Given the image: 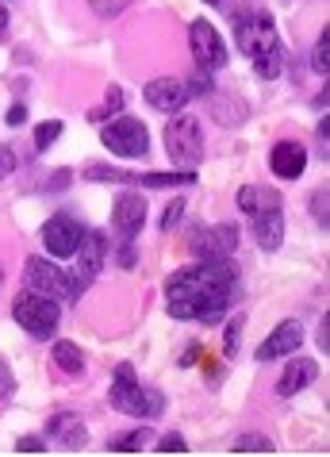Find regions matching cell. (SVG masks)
Masks as SVG:
<instances>
[{"label":"cell","mask_w":330,"mask_h":457,"mask_svg":"<svg viewBox=\"0 0 330 457\" xmlns=\"http://www.w3.org/2000/svg\"><path fill=\"white\" fill-rule=\"evenodd\" d=\"M188 50H193L196 66L204 73L223 70L227 62H231V50H227V43L219 39V31H215L208 20H196L193 28H188Z\"/></svg>","instance_id":"cell-8"},{"label":"cell","mask_w":330,"mask_h":457,"mask_svg":"<svg viewBox=\"0 0 330 457\" xmlns=\"http://www.w3.org/2000/svg\"><path fill=\"white\" fill-rule=\"evenodd\" d=\"M181 215H185V200H173V204L165 208V215H161V231H173V227L181 223Z\"/></svg>","instance_id":"cell-31"},{"label":"cell","mask_w":330,"mask_h":457,"mask_svg":"<svg viewBox=\"0 0 330 457\" xmlns=\"http://www.w3.org/2000/svg\"><path fill=\"white\" fill-rule=\"evenodd\" d=\"M143 223H146V200L143 193H123L116 200V208H111V227L131 243V238L143 231Z\"/></svg>","instance_id":"cell-13"},{"label":"cell","mask_w":330,"mask_h":457,"mask_svg":"<svg viewBox=\"0 0 330 457\" xmlns=\"http://www.w3.org/2000/svg\"><path fill=\"white\" fill-rule=\"evenodd\" d=\"M28 285L35 288V292H43V296H50V300H73L78 292H73V285H70V277L58 270V265H50L46 258H28Z\"/></svg>","instance_id":"cell-9"},{"label":"cell","mask_w":330,"mask_h":457,"mask_svg":"<svg viewBox=\"0 0 330 457\" xmlns=\"http://www.w3.org/2000/svg\"><path fill=\"white\" fill-rule=\"evenodd\" d=\"M12 392H16V377H12V370L0 361V403H8Z\"/></svg>","instance_id":"cell-32"},{"label":"cell","mask_w":330,"mask_h":457,"mask_svg":"<svg viewBox=\"0 0 330 457\" xmlns=\"http://www.w3.org/2000/svg\"><path fill=\"white\" fill-rule=\"evenodd\" d=\"M319 346L330 353V315H326V320L319 323Z\"/></svg>","instance_id":"cell-38"},{"label":"cell","mask_w":330,"mask_h":457,"mask_svg":"<svg viewBox=\"0 0 330 457\" xmlns=\"http://www.w3.org/2000/svg\"><path fill=\"white\" fill-rule=\"evenodd\" d=\"M235 453H273V442L265 435H243L235 438Z\"/></svg>","instance_id":"cell-26"},{"label":"cell","mask_w":330,"mask_h":457,"mask_svg":"<svg viewBox=\"0 0 330 457\" xmlns=\"http://www.w3.org/2000/svg\"><path fill=\"white\" fill-rule=\"evenodd\" d=\"M158 453H188V446L181 435H165V438H158Z\"/></svg>","instance_id":"cell-33"},{"label":"cell","mask_w":330,"mask_h":457,"mask_svg":"<svg viewBox=\"0 0 330 457\" xmlns=\"http://www.w3.org/2000/svg\"><path fill=\"white\" fill-rule=\"evenodd\" d=\"M108 400H111V408H116V411L135 415V419H158L165 411V396H161L158 388L143 385L127 361L116 370V380H111Z\"/></svg>","instance_id":"cell-3"},{"label":"cell","mask_w":330,"mask_h":457,"mask_svg":"<svg viewBox=\"0 0 330 457\" xmlns=\"http://www.w3.org/2000/svg\"><path fill=\"white\" fill-rule=\"evenodd\" d=\"M135 185H146V188L196 185V173H193V166H185V170H177V173H135Z\"/></svg>","instance_id":"cell-21"},{"label":"cell","mask_w":330,"mask_h":457,"mask_svg":"<svg viewBox=\"0 0 330 457\" xmlns=\"http://www.w3.org/2000/svg\"><path fill=\"white\" fill-rule=\"evenodd\" d=\"M81 235H85V227L73 215H54L43 227V243L50 250V258H73V250L81 246Z\"/></svg>","instance_id":"cell-11"},{"label":"cell","mask_w":330,"mask_h":457,"mask_svg":"<svg viewBox=\"0 0 330 457\" xmlns=\"http://www.w3.org/2000/svg\"><path fill=\"white\" fill-rule=\"evenodd\" d=\"M143 96L154 112H181L193 93H188V81L181 78H154V81H146Z\"/></svg>","instance_id":"cell-12"},{"label":"cell","mask_w":330,"mask_h":457,"mask_svg":"<svg viewBox=\"0 0 330 457\" xmlns=\"http://www.w3.org/2000/svg\"><path fill=\"white\" fill-rule=\"evenodd\" d=\"M188 246H193V253H200V258H231V253L238 250V227H196L193 238H188Z\"/></svg>","instance_id":"cell-10"},{"label":"cell","mask_w":330,"mask_h":457,"mask_svg":"<svg viewBox=\"0 0 330 457\" xmlns=\"http://www.w3.org/2000/svg\"><path fill=\"white\" fill-rule=\"evenodd\" d=\"M100 138H104V146L111 150V154H120V158H146V150H150L146 127H143V120H135V116L111 120Z\"/></svg>","instance_id":"cell-7"},{"label":"cell","mask_w":330,"mask_h":457,"mask_svg":"<svg viewBox=\"0 0 330 457\" xmlns=\"http://www.w3.org/2000/svg\"><path fill=\"white\" fill-rule=\"evenodd\" d=\"M12 173H16V154H12L8 146H0V181L12 177Z\"/></svg>","instance_id":"cell-34"},{"label":"cell","mask_w":330,"mask_h":457,"mask_svg":"<svg viewBox=\"0 0 330 457\" xmlns=\"http://www.w3.org/2000/svg\"><path fill=\"white\" fill-rule=\"evenodd\" d=\"M23 120H28V108H23V104H16V108L8 112V127H20Z\"/></svg>","instance_id":"cell-37"},{"label":"cell","mask_w":330,"mask_h":457,"mask_svg":"<svg viewBox=\"0 0 330 457\" xmlns=\"http://www.w3.org/2000/svg\"><path fill=\"white\" fill-rule=\"evenodd\" d=\"M12 315H16V323L28 331L31 338H50L58 331V320H62V308L58 300L43 296V292H23V296L12 300Z\"/></svg>","instance_id":"cell-4"},{"label":"cell","mask_w":330,"mask_h":457,"mask_svg":"<svg viewBox=\"0 0 330 457\" xmlns=\"http://www.w3.org/2000/svg\"><path fill=\"white\" fill-rule=\"evenodd\" d=\"M165 150L177 166H196L204 158V131H200L196 116H177L165 127Z\"/></svg>","instance_id":"cell-5"},{"label":"cell","mask_w":330,"mask_h":457,"mask_svg":"<svg viewBox=\"0 0 330 457\" xmlns=\"http://www.w3.org/2000/svg\"><path fill=\"white\" fill-rule=\"evenodd\" d=\"M269 170L281 177V181H296V177H303V170H308V150H303V143H296V138L276 143L273 154H269Z\"/></svg>","instance_id":"cell-14"},{"label":"cell","mask_w":330,"mask_h":457,"mask_svg":"<svg viewBox=\"0 0 330 457\" xmlns=\"http://www.w3.org/2000/svg\"><path fill=\"white\" fill-rule=\"evenodd\" d=\"M243 327H246V315H235V320L227 323V338H223L227 358H235V353H238V342H243Z\"/></svg>","instance_id":"cell-27"},{"label":"cell","mask_w":330,"mask_h":457,"mask_svg":"<svg viewBox=\"0 0 330 457\" xmlns=\"http://www.w3.org/2000/svg\"><path fill=\"white\" fill-rule=\"evenodd\" d=\"M315 377H319V365H315L311 358H292L288 370H285V377H281V385H276V392H281V396L288 400V396H296V392L308 388Z\"/></svg>","instance_id":"cell-17"},{"label":"cell","mask_w":330,"mask_h":457,"mask_svg":"<svg viewBox=\"0 0 330 457\" xmlns=\"http://www.w3.org/2000/svg\"><path fill=\"white\" fill-rule=\"evenodd\" d=\"M211 120L223 127H238L246 120V104L238 96H211Z\"/></svg>","instance_id":"cell-20"},{"label":"cell","mask_w":330,"mask_h":457,"mask_svg":"<svg viewBox=\"0 0 330 457\" xmlns=\"http://www.w3.org/2000/svg\"><path fill=\"white\" fill-rule=\"evenodd\" d=\"M235 43L250 58L261 81H276L285 70V43L265 12H238L235 16Z\"/></svg>","instance_id":"cell-2"},{"label":"cell","mask_w":330,"mask_h":457,"mask_svg":"<svg viewBox=\"0 0 330 457\" xmlns=\"http://www.w3.org/2000/svg\"><path fill=\"white\" fill-rule=\"evenodd\" d=\"M62 138V120H46L35 127V150H46V146H54Z\"/></svg>","instance_id":"cell-25"},{"label":"cell","mask_w":330,"mask_h":457,"mask_svg":"<svg viewBox=\"0 0 330 457\" xmlns=\"http://www.w3.org/2000/svg\"><path fill=\"white\" fill-rule=\"evenodd\" d=\"M303 346V327L296 320H285L276 331L261 342V350H258V358L261 361H273V358H288V353H296Z\"/></svg>","instance_id":"cell-15"},{"label":"cell","mask_w":330,"mask_h":457,"mask_svg":"<svg viewBox=\"0 0 330 457\" xmlns=\"http://www.w3.org/2000/svg\"><path fill=\"white\" fill-rule=\"evenodd\" d=\"M16 450H20V453H43L46 446H43V438L28 435V438H20V442H16Z\"/></svg>","instance_id":"cell-35"},{"label":"cell","mask_w":330,"mask_h":457,"mask_svg":"<svg viewBox=\"0 0 330 457\" xmlns=\"http://www.w3.org/2000/svg\"><path fill=\"white\" fill-rule=\"evenodd\" d=\"M131 4H135V0H88V8H93L100 20L120 16V12H123V8H131Z\"/></svg>","instance_id":"cell-28"},{"label":"cell","mask_w":330,"mask_h":457,"mask_svg":"<svg viewBox=\"0 0 330 457\" xmlns=\"http://www.w3.org/2000/svg\"><path fill=\"white\" fill-rule=\"evenodd\" d=\"M204 4H223V0H204Z\"/></svg>","instance_id":"cell-41"},{"label":"cell","mask_w":330,"mask_h":457,"mask_svg":"<svg viewBox=\"0 0 330 457\" xmlns=\"http://www.w3.org/2000/svg\"><path fill=\"white\" fill-rule=\"evenodd\" d=\"M311 215H315V220H319L323 227H330V193H326V188H319V193L311 196Z\"/></svg>","instance_id":"cell-30"},{"label":"cell","mask_w":330,"mask_h":457,"mask_svg":"<svg viewBox=\"0 0 330 457\" xmlns=\"http://www.w3.org/2000/svg\"><path fill=\"white\" fill-rule=\"evenodd\" d=\"M253 235H258L261 250H276V246H281L285 243V215H281V208L253 215Z\"/></svg>","instance_id":"cell-18"},{"label":"cell","mask_w":330,"mask_h":457,"mask_svg":"<svg viewBox=\"0 0 330 457\" xmlns=\"http://www.w3.org/2000/svg\"><path fill=\"white\" fill-rule=\"evenodd\" d=\"M238 208H243L246 215H261V212H273V208H281V196H276L273 188L246 185V188H238Z\"/></svg>","instance_id":"cell-19"},{"label":"cell","mask_w":330,"mask_h":457,"mask_svg":"<svg viewBox=\"0 0 330 457\" xmlns=\"http://www.w3.org/2000/svg\"><path fill=\"white\" fill-rule=\"evenodd\" d=\"M235 288V265L231 258H200L196 265L173 273L165 281V308L173 320H200L215 323L231 303Z\"/></svg>","instance_id":"cell-1"},{"label":"cell","mask_w":330,"mask_h":457,"mask_svg":"<svg viewBox=\"0 0 330 457\" xmlns=\"http://www.w3.org/2000/svg\"><path fill=\"white\" fill-rule=\"evenodd\" d=\"M54 365L62 373L78 377V373H85V353L73 346V342H54Z\"/></svg>","instance_id":"cell-22"},{"label":"cell","mask_w":330,"mask_h":457,"mask_svg":"<svg viewBox=\"0 0 330 457\" xmlns=\"http://www.w3.org/2000/svg\"><path fill=\"white\" fill-rule=\"evenodd\" d=\"M46 435L50 442H58L62 450H81L85 442H88V430L78 415H70V411H62V415H50L46 419Z\"/></svg>","instance_id":"cell-16"},{"label":"cell","mask_w":330,"mask_h":457,"mask_svg":"<svg viewBox=\"0 0 330 457\" xmlns=\"http://www.w3.org/2000/svg\"><path fill=\"white\" fill-rule=\"evenodd\" d=\"M4 31H8V12H4V4H0V39H4Z\"/></svg>","instance_id":"cell-40"},{"label":"cell","mask_w":330,"mask_h":457,"mask_svg":"<svg viewBox=\"0 0 330 457\" xmlns=\"http://www.w3.org/2000/svg\"><path fill=\"white\" fill-rule=\"evenodd\" d=\"M108 253H111L108 235H100V231H85V235H81V246L73 250L78 265H73V277H70V285H73V292H78V296L96 281V273L104 270Z\"/></svg>","instance_id":"cell-6"},{"label":"cell","mask_w":330,"mask_h":457,"mask_svg":"<svg viewBox=\"0 0 330 457\" xmlns=\"http://www.w3.org/2000/svg\"><path fill=\"white\" fill-rule=\"evenodd\" d=\"M120 104H123V93H120V88H108V104L104 108H93V112H88V120H93V123L108 120L111 112H120Z\"/></svg>","instance_id":"cell-29"},{"label":"cell","mask_w":330,"mask_h":457,"mask_svg":"<svg viewBox=\"0 0 330 457\" xmlns=\"http://www.w3.org/2000/svg\"><path fill=\"white\" fill-rule=\"evenodd\" d=\"M311 66H315L319 78H326V73H330V28L319 35V43H315V50H311Z\"/></svg>","instance_id":"cell-24"},{"label":"cell","mask_w":330,"mask_h":457,"mask_svg":"<svg viewBox=\"0 0 330 457\" xmlns=\"http://www.w3.org/2000/svg\"><path fill=\"white\" fill-rule=\"evenodd\" d=\"M319 138H323V154H330V116L319 123Z\"/></svg>","instance_id":"cell-39"},{"label":"cell","mask_w":330,"mask_h":457,"mask_svg":"<svg viewBox=\"0 0 330 457\" xmlns=\"http://www.w3.org/2000/svg\"><path fill=\"white\" fill-rule=\"evenodd\" d=\"M188 93L193 96H211V78L204 70H200V78H196V85H188Z\"/></svg>","instance_id":"cell-36"},{"label":"cell","mask_w":330,"mask_h":457,"mask_svg":"<svg viewBox=\"0 0 330 457\" xmlns=\"http://www.w3.org/2000/svg\"><path fill=\"white\" fill-rule=\"evenodd\" d=\"M150 442V427H138V430H131V435H120V438H111V453H138Z\"/></svg>","instance_id":"cell-23"}]
</instances>
